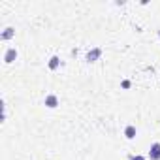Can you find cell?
Wrapping results in <instances>:
<instances>
[{
	"instance_id": "1",
	"label": "cell",
	"mask_w": 160,
	"mask_h": 160,
	"mask_svg": "<svg viewBox=\"0 0 160 160\" xmlns=\"http://www.w3.org/2000/svg\"><path fill=\"white\" fill-rule=\"evenodd\" d=\"M100 57H102V49H100V47H94V49H91V51L85 55V60H87V62H96Z\"/></svg>"
},
{
	"instance_id": "2",
	"label": "cell",
	"mask_w": 160,
	"mask_h": 160,
	"mask_svg": "<svg viewBox=\"0 0 160 160\" xmlns=\"http://www.w3.org/2000/svg\"><path fill=\"white\" fill-rule=\"evenodd\" d=\"M17 55H19V53H17L15 47H8L6 53H4V62H6V64H12V62L17 58Z\"/></svg>"
},
{
	"instance_id": "3",
	"label": "cell",
	"mask_w": 160,
	"mask_h": 160,
	"mask_svg": "<svg viewBox=\"0 0 160 160\" xmlns=\"http://www.w3.org/2000/svg\"><path fill=\"white\" fill-rule=\"evenodd\" d=\"M43 104H45L49 109H55V108L58 106V96H57V94H47L45 100H43Z\"/></svg>"
},
{
	"instance_id": "4",
	"label": "cell",
	"mask_w": 160,
	"mask_h": 160,
	"mask_svg": "<svg viewBox=\"0 0 160 160\" xmlns=\"http://www.w3.org/2000/svg\"><path fill=\"white\" fill-rule=\"evenodd\" d=\"M149 158L151 160H160V143H152L151 149H149Z\"/></svg>"
},
{
	"instance_id": "5",
	"label": "cell",
	"mask_w": 160,
	"mask_h": 160,
	"mask_svg": "<svg viewBox=\"0 0 160 160\" xmlns=\"http://www.w3.org/2000/svg\"><path fill=\"white\" fill-rule=\"evenodd\" d=\"M15 36V28H12V27H8V28H4V32L0 34V40L2 42H8V40H12Z\"/></svg>"
},
{
	"instance_id": "6",
	"label": "cell",
	"mask_w": 160,
	"mask_h": 160,
	"mask_svg": "<svg viewBox=\"0 0 160 160\" xmlns=\"http://www.w3.org/2000/svg\"><path fill=\"white\" fill-rule=\"evenodd\" d=\"M136 134H138V130H136L134 124H128V126L124 128V138H126V139H134Z\"/></svg>"
},
{
	"instance_id": "7",
	"label": "cell",
	"mask_w": 160,
	"mask_h": 160,
	"mask_svg": "<svg viewBox=\"0 0 160 160\" xmlns=\"http://www.w3.org/2000/svg\"><path fill=\"white\" fill-rule=\"evenodd\" d=\"M47 66H49V70H57V68L60 66V58H58L57 55H53V57L49 58V64H47Z\"/></svg>"
},
{
	"instance_id": "8",
	"label": "cell",
	"mask_w": 160,
	"mask_h": 160,
	"mask_svg": "<svg viewBox=\"0 0 160 160\" xmlns=\"http://www.w3.org/2000/svg\"><path fill=\"white\" fill-rule=\"evenodd\" d=\"M128 160H147L145 156H141V154H130L128 156Z\"/></svg>"
}]
</instances>
